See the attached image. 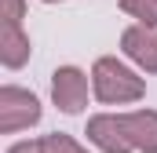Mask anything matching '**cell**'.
<instances>
[{
    "instance_id": "6da1fadb",
    "label": "cell",
    "mask_w": 157,
    "mask_h": 153,
    "mask_svg": "<svg viewBox=\"0 0 157 153\" xmlns=\"http://www.w3.org/2000/svg\"><path fill=\"white\" fill-rule=\"evenodd\" d=\"M91 91L102 106H132L146 95V80L117 55H102L91 66Z\"/></svg>"
},
{
    "instance_id": "7a4b0ae2",
    "label": "cell",
    "mask_w": 157,
    "mask_h": 153,
    "mask_svg": "<svg viewBox=\"0 0 157 153\" xmlns=\"http://www.w3.org/2000/svg\"><path fill=\"white\" fill-rule=\"evenodd\" d=\"M40 99L29 88H18V84H4L0 88V135H15V131H26L40 124Z\"/></svg>"
},
{
    "instance_id": "3957f363",
    "label": "cell",
    "mask_w": 157,
    "mask_h": 153,
    "mask_svg": "<svg viewBox=\"0 0 157 153\" xmlns=\"http://www.w3.org/2000/svg\"><path fill=\"white\" fill-rule=\"evenodd\" d=\"M88 91H91V73H84L80 66H59L51 73V102L66 117L84 113Z\"/></svg>"
},
{
    "instance_id": "277c9868",
    "label": "cell",
    "mask_w": 157,
    "mask_h": 153,
    "mask_svg": "<svg viewBox=\"0 0 157 153\" xmlns=\"http://www.w3.org/2000/svg\"><path fill=\"white\" fill-rule=\"evenodd\" d=\"M84 135H88V142L99 153H135L128 131H124L121 113H95V117H88Z\"/></svg>"
},
{
    "instance_id": "5b68a950",
    "label": "cell",
    "mask_w": 157,
    "mask_h": 153,
    "mask_svg": "<svg viewBox=\"0 0 157 153\" xmlns=\"http://www.w3.org/2000/svg\"><path fill=\"white\" fill-rule=\"evenodd\" d=\"M121 51L128 62H135L143 73H157V29L150 26H128L121 33Z\"/></svg>"
},
{
    "instance_id": "8992f818",
    "label": "cell",
    "mask_w": 157,
    "mask_h": 153,
    "mask_svg": "<svg viewBox=\"0 0 157 153\" xmlns=\"http://www.w3.org/2000/svg\"><path fill=\"white\" fill-rule=\"evenodd\" d=\"M121 120L135 153H157V110H132L121 113Z\"/></svg>"
},
{
    "instance_id": "52a82bcc",
    "label": "cell",
    "mask_w": 157,
    "mask_h": 153,
    "mask_svg": "<svg viewBox=\"0 0 157 153\" xmlns=\"http://www.w3.org/2000/svg\"><path fill=\"white\" fill-rule=\"evenodd\" d=\"M33 55V44H29V33L22 26H0V62L4 69H22Z\"/></svg>"
},
{
    "instance_id": "ba28073f",
    "label": "cell",
    "mask_w": 157,
    "mask_h": 153,
    "mask_svg": "<svg viewBox=\"0 0 157 153\" xmlns=\"http://www.w3.org/2000/svg\"><path fill=\"white\" fill-rule=\"evenodd\" d=\"M121 11L128 18H135V26L157 29V0H121Z\"/></svg>"
},
{
    "instance_id": "9c48e42d",
    "label": "cell",
    "mask_w": 157,
    "mask_h": 153,
    "mask_svg": "<svg viewBox=\"0 0 157 153\" xmlns=\"http://www.w3.org/2000/svg\"><path fill=\"white\" fill-rule=\"evenodd\" d=\"M40 153H88V146H80L66 131H51V135H40Z\"/></svg>"
},
{
    "instance_id": "30bf717a",
    "label": "cell",
    "mask_w": 157,
    "mask_h": 153,
    "mask_svg": "<svg viewBox=\"0 0 157 153\" xmlns=\"http://www.w3.org/2000/svg\"><path fill=\"white\" fill-rule=\"evenodd\" d=\"M4 26H22L26 18V0H4Z\"/></svg>"
},
{
    "instance_id": "8fae6325",
    "label": "cell",
    "mask_w": 157,
    "mask_h": 153,
    "mask_svg": "<svg viewBox=\"0 0 157 153\" xmlns=\"http://www.w3.org/2000/svg\"><path fill=\"white\" fill-rule=\"evenodd\" d=\"M7 153H40V139H22V142L7 146Z\"/></svg>"
},
{
    "instance_id": "7c38bea8",
    "label": "cell",
    "mask_w": 157,
    "mask_h": 153,
    "mask_svg": "<svg viewBox=\"0 0 157 153\" xmlns=\"http://www.w3.org/2000/svg\"><path fill=\"white\" fill-rule=\"evenodd\" d=\"M40 4H62V0H40Z\"/></svg>"
}]
</instances>
